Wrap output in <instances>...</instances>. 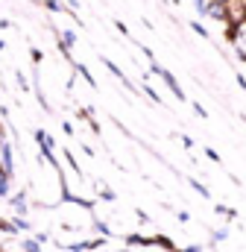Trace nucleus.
Segmentation results:
<instances>
[{"instance_id": "f257e3e1", "label": "nucleus", "mask_w": 246, "mask_h": 252, "mask_svg": "<svg viewBox=\"0 0 246 252\" xmlns=\"http://www.w3.org/2000/svg\"><path fill=\"white\" fill-rule=\"evenodd\" d=\"M153 73H158V76H161V79L167 82V88H170V91H173V94H176L179 100H184V91L179 88V82H176V76H173L170 70H164L161 64H155V62H153Z\"/></svg>"}, {"instance_id": "f03ea898", "label": "nucleus", "mask_w": 246, "mask_h": 252, "mask_svg": "<svg viewBox=\"0 0 246 252\" xmlns=\"http://www.w3.org/2000/svg\"><path fill=\"white\" fill-rule=\"evenodd\" d=\"M205 15H211L217 21H229V6L220 0H211V3H205Z\"/></svg>"}, {"instance_id": "7ed1b4c3", "label": "nucleus", "mask_w": 246, "mask_h": 252, "mask_svg": "<svg viewBox=\"0 0 246 252\" xmlns=\"http://www.w3.org/2000/svg\"><path fill=\"white\" fill-rule=\"evenodd\" d=\"M0 156H3V170H6V176L12 179V176H15V164H12V147H9L6 141L0 144Z\"/></svg>"}, {"instance_id": "20e7f679", "label": "nucleus", "mask_w": 246, "mask_h": 252, "mask_svg": "<svg viewBox=\"0 0 246 252\" xmlns=\"http://www.w3.org/2000/svg\"><path fill=\"white\" fill-rule=\"evenodd\" d=\"M226 38H229V41H244V21H229Z\"/></svg>"}, {"instance_id": "39448f33", "label": "nucleus", "mask_w": 246, "mask_h": 252, "mask_svg": "<svg viewBox=\"0 0 246 252\" xmlns=\"http://www.w3.org/2000/svg\"><path fill=\"white\" fill-rule=\"evenodd\" d=\"M129 247H153V238H144V235H129L126 238Z\"/></svg>"}, {"instance_id": "423d86ee", "label": "nucleus", "mask_w": 246, "mask_h": 252, "mask_svg": "<svg viewBox=\"0 0 246 252\" xmlns=\"http://www.w3.org/2000/svg\"><path fill=\"white\" fill-rule=\"evenodd\" d=\"M153 247H161V250H167V252H176L173 241H170L167 235H158V238H153Z\"/></svg>"}, {"instance_id": "0eeeda50", "label": "nucleus", "mask_w": 246, "mask_h": 252, "mask_svg": "<svg viewBox=\"0 0 246 252\" xmlns=\"http://www.w3.org/2000/svg\"><path fill=\"white\" fill-rule=\"evenodd\" d=\"M12 205H15V211H18V214H24V211H27V193H24V190H21V193H15V196H12Z\"/></svg>"}, {"instance_id": "6e6552de", "label": "nucleus", "mask_w": 246, "mask_h": 252, "mask_svg": "<svg viewBox=\"0 0 246 252\" xmlns=\"http://www.w3.org/2000/svg\"><path fill=\"white\" fill-rule=\"evenodd\" d=\"M9 193V176H6V170H0V196H6Z\"/></svg>"}, {"instance_id": "1a4fd4ad", "label": "nucleus", "mask_w": 246, "mask_h": 252, "mask_svg": "<svg viewBox=\"0 0 246 252\" xmlns=\"http://www.w3.org/2000/svg\"><path fill=\"white\" fill-rule=\"evenodd\" d=\"M76 70H79V73H82V76L88 79V85H91V88H97V82H94V76L88 73V67H85V64H76Z\"/></svg>"}, {"instance_id": "9d476101", "label": "nucleus", "mask_w": 246, "mask_h": 252, "mask_svg": "<svg viewBox=\"0 0 246 252\" xmlns=\"http://www.w3.org/2000/svg\"><path fill=\"white\" fill-rule=\"evenodd\" d=\"M103 64H106V67H109V70H112V73H115V76H118V79L123 82V70L118 67V64H115V62H109V59H103Z\"/></svg>"}, {"instance_id": "9b49d317", "label": "nucleus", "mask_w": 246, "mask_h": 252, "mask_svg": "<svg viewBox=\"0 0 246 252\" xmlns=\"http://www.w3.org/2000/svg\"><path fill=\"white\" fill-rule=\"evenodd\" d=\"M44 6H47L50 12H62V9H64V6L59 3V0H44Z\"/></svg>"}, {"instance_id": "f8f14e48", "label": "nucleus", "mask_w": 246, "mask_h": 252, "mask_svg": "<svg viewBox=\"0 0 246 252\" xmlns=\"http://www.w3.org/2000/svg\"><path fill=\"white\" fill-rule=\"evenodd\" d=\"M38 241H24V252H38Z\"/></svg>"}, {"instance_id": "ddd939ff", "label": "nucleus", "mask_w": 246, "mask_h": 252, "mask_svg": "<svg viewBox=\"0 0 246 252\" xmlns=\"http://www.w3.org/2000/svg\"><path fill=\"white\" fill-rule=\"evenodd\" d=\"M190 27H193V32H199V35H202V38H208V30H205V27H202V24H196V21H193V24H190Z\"/></svg>"}, {"instance_id": "4468645a", "label": "nucleus", "mask_w": 246, "mask_h": 252, "mask_svg": "<svg viewBox=\"0 0 246 252\" xmlns=\"http://www.w3.org/2000/svg\"><path fill=\"white\" fill-rule=\"evenodd\" d=\"M64 161H67V164H70V167H73V170H76V173H79V164H76V158H73V156H70V150H67V153H64Z\"/></svg>"}, {"instance_id": "2eb2a0df", "label": "nucleus", "mask_w": 246, "mask_h": 252, "mask_svg": "<svg viewBox=\"0 0 246 252\" xmlns=\"http://www.w3.org/2000/svg\"><path fill=\"white\" fill-rule=\"evenodd\" d=\"M190 185H193V188L199 190V193H202V196H211V193H208V188H205V185H199V182H196V179H190Z\"/></svg>"}, {"instance_id": "dca6fc26", "label": "nucleus", "mask_w": 246, "mask_h": 252, "mask_svg": "<svg viewBox=\"0 0 246 252\" xmlns=\"http://www.w3.org/2000/svg\"><path fill=\"white\" fill-rule=\"evenodd\" d=\"M0 232H18L12 223H6V220H0Z\"/></svg>"}, {"instance_id": "f3484780", "label": "nucleus", "mask_w": 246, "mask_h": 252, "mask_svg": "<svg viewBox=\"0 0 246 252\" xmlns=\"http://www.w3.org/2000/svg\"><path fill=\"white\" fill-rule=\"evenodd\" d=\"M196 6H199V15H205V0H193Z\"/></svg>"}, {"instance_id": "a211bd4d", "label": "nucleus", "mask_w": 246, "mask_h": 252, "mask_svg": "<svg viewBox=\"0 0 246 252\" xmlns=\"http://www.w3.org/2000/svg\"><path fill=\"white\" fill-rule=\"evenodd\" d=\"M0 50H3V41H0Z\"/></svg>"}, {"instance_id": "6ab92c4d", "label": "nucleus", "mask_w": 246, "mask_h": 252, "mask_svg": "<svg viewBox=\"0 0 246 252\" xmlns=\"http://www.w3.org/2000/svg\"><path fill=\"white\" fill-rule=\"evenodd\" d=\"M121 252H129V250H121Z\"/></svg>"}, {"instance_id": "aec40b11", "label": "nucleus", "mask_w": 246, "mask_h": 252, "mask_svg": "<svg viewBox=\"0 0 246 252\" xmlns=\"http://www.w3.org/2000/svg\"><path fill=\"white\" fill-rule=\"evenodd\" d=\"M0 170H3V167H0Z\"/></svg>"}]
</instances>
